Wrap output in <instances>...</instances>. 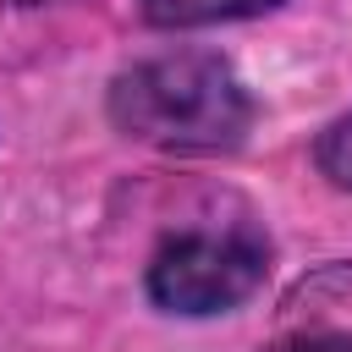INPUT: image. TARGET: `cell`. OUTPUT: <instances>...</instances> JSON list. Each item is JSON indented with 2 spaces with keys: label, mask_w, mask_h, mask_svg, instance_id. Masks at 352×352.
Listing matches in <instances>:
<instances>
[{
  "label": "cell",
  "mask_w": 352,
  "mask_h": 352,
  "mask_svg": "<svg viewBox=\"0 0 352 352\" xmlns=\"http://www.w3.org/2000/svg\"><path fill=\"white\" fill-rule=\"evenodd\" d=\"M314 160H319V170H324L336 187H346V192H352V110H346L341 121H330V126H324V138H319Z\"/></svg>",
  "instance_id": "277c9868"
},
{
  "label": "cell",
  "mask_w": 352,
  "mask_h": 352,
  "mask_svg": "<svg viewBox=\"0 0 352 352\" xmlns=\"http://www.w3.org/2000/svg\"><path fill=\"white\" fill-rule=\"evenodd\" d=\"M110 121L165 154H214L242 143L253 126V99L226 55L170 50L110 82Z\"/></svg>",
  "instance_id": "6da1fadb"
},
{
  "label": "cell",
  "mask_w": 352,
  "mask_h": 352,
  "mask_svg": "<svg viewBox=\"0 0 352 352\" xmlns=\"http://www.w3.org/2000/svg\"><path fill=\"white\" fill-rule=\"evenodd\" d=\"M280 0H138V11L154 28H209V22H236V16H258Z\"/></svg>",
  "instance_id": "3957f363"
},
{
  "label": "cell",
  "mask_w": 352,
  "mask_h": 352,
  "mask_svg": "<svg viewBox=\"0 0 352 352\" xmlns=\"http://www.w3.org/2000/svg\"><path fill=\"white\" fill-rule=\"evenodd\" d=\"M270 352H352V336H336V330H302V336L275 341Z\"/></svg>",
  "instance_id": "5b68a950"
},
{
  "label": "cell",
  "mask_w": 352,
  "mask_h": 352,
  "mask_svg": "<svg viewBox=\"0 0 352 352\" xmlns=\"http://www.w3.org/2000/svg\"><path fill=\"white\" fill-rule=\"evenodd\" d=\"M270 275V242L248 226H187L148 258V297L182 319H214L242 308Z\"/></svg>",
  "instance_id": "7a4b0ae2"
}]
</instances>
